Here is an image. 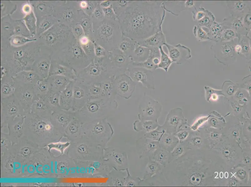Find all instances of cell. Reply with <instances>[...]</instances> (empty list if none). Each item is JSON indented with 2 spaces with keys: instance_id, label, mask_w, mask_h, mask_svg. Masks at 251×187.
Masks as SVG:
<instances>
[{
  "instance_id": "1",
  "label": "cell",
  "mask_w": 251,
  "mask_h": 187,
  "mask_svg": "<svg viewBox=\"0 0 251 187\" xmlns=\"http://www.w3.org/2000/svg\"><path fill=\"white\" fill-rule=\"evenodd\" d=\"M163 1H133L122 19L124 35L137 42L162 31L165 16Z\"/></svg>"
},
{
  "instance_id": "2",
  "label": "cell",
  "mask_w": 251,
  "mask_h": 187,
  "mask_svg": "<svg viewBox=\"0 0 251 187\" xmlns=\"http://www.w3.org/2000/svg\"><path fill=\"white\" fill-rule=\"evenodd\" d=\"M40 51L37 41L19 46L9 45L1 46V65L6 67L13 76L22 71L32 70Z\"/></svg>"
},
{
  "instance_id": "3",
  "label": "cell",
  "mask_w": 251,
  "mask_h": 187,
  "mask_svg": "<svg viewBox=\"0 0 251 187\" xmlns=\"http://www.w3.org/2000/svg\"><path fill=\"white\" fill-rule=\"evenodd\" d=\"M0 113L1 118L7 120L26 114L14 94L6 98H0Z\"/></svg>"
},
{
  "instance_id": "4",
  "label": "cell",
  "mask_w": 251,
  "mask_h": 187,
  "mask_svg": "<svg viewBox=\"0 0 251 187\" xmlns=\"http://www.w3.org/2000/svg\"><path fill=\"white\" fill-rule=\"evenodd\" d=\"M162 109V105L151 97L145 95L139 107L138 116L143 119L156 120L160 116Z\"/></svg>"
},
{
  "instance_id": "5",
  "label": "cell",
  "mask_w": 251,
  "mask_h": 187,
  "mask_svg": "<svg viewBox=\"0 0 251 187\" xmlns=\"http://www.w3.org/2000/svg\"><path fill=\"white\" fill-rule=\"evenodd\" d=\"M14 95L27 114L31 112L34 102L39 97L36 94L34 86L29 85H18Z\"/></svg>"
},
{
  "instance_id": "6",
  "label": "cell",
  "mask_w": 251,
  "mask_h": 187,
  "mask_svg": "<svg viewBox=\"0 0 251 187\" xmlns=\"http://www.w3.org/2000/svg\"><path fill=\"white\" fill-rule=\"evenodd\" d=\"M128 70L130 78L134 81L140 82L148 89H155L153 71L144 68L133 66L131 64Z\"/></svg>"
},
{
  "instance_id": "7",
  "label": "cell",
  "mask_w": 251,
  "mask_h": 187,
  "mask_svg": "<svg viewBox=\"0 0 251 187\" xmlns=\"http://www.w3.org/2000/svg\"><path fill=\"white\" fill-rule=\"evenodd\" d=\"M51 57L52 55L50 52L40 48L39 54L32 65V70L36 72L41 79L49 77Z\"/></svg>"
},
{
  "instance_id": "8",
  "label": "cell",
  "mask_w": 251,
  "mask_h": 187,
  "mask_svg": "<svg viewBox=\"0 0 251 187\" xmlns=\"http://www.w3.org/2000/svg\"><path fill=\"white\" fill-rule=\"evenodd\" d=\"M164 46L167 48L171 60L177 64H181L191 56L190 49L181 44L172 45L166 43Z\"/></svg>"
},
{
  "instance_id": "9",
  "label": "cell",
  "mask_w": 251,
  "mask_h": 187,
  "mask_svg": "<svg viewBox=\"0 0 251 187\" xmlns=\"http://www.w3.org/2000/svg\"><path fill=\"white\" fill-rule=\"evenodd\" d=\"M56 1H33L32 4L35 15L37 18L45 16L53 15Z\"/></svg>"
},
{
  "instance_id": "10",
  "label": "cell",
  "mask_w": 251,
  "mask_h": 187,
  "mask_svg": "<svg viewBox=\"0 0 251 187\" xmlns=\"http://www.w3.org/2000/svg\"><path fill=\"white\" fill-rule=\"evenodd\" d=\"M13 77L17 86L26 85L34 86L41 79L38 75L32 70L22 71Z\"/></svg>"
},
{
  "instance_id": "11",
  "label": "cell",
  "mask_w": 251,
  "mask_h": 187,
  "mask_svg": "<svg viewBox=\"0 0 251 187\" xmlns=\"http://www.w3.org/2000/svg\"><path fill=\"white\" fill-rule=\"evenodd\" d=\"M136 82L126 74L122 75L118 84V91L121 96L128 99L135 89Z\"/></svg>"
},
{
  "instance_id": "12",
  "label": "cell",
  "mask_w": 251,
  "mask_h": 187,
  "mask_svg": "<svg viewBox=\"0 0 251 187\" xmlns=\"http://www.w3.org/2000/svg\"><path fill=\"white\" fill-rule=\"evenodd\" d=\"M31 113L40 117L50 119L53 113L42 97H39L32 104Z\"/></svg>"
},
{
  "instance_id": "13",
  "label": "cell",
  "mask_w": 251,
  "mask_h": 187,
  "mask_svg": "<svg viewBox=\"0 0 251 187\" xmlns=\"http://www.w3.org/2000/svg\"><path fill=\"white\" fill-rule=\"evenodd\" d=\"M17 87L12 76H6L0 78V98L13 95Z\"/></svg>"
},
{
  "instance_id": "14",
  "label": "cell",
  "mask_w": 251,
  "mask_h": 187,
  "mask_svg": "<svg viewBox=\"0 0 251 187\" xmlns=\"http://www.w3.org/2000/svg\"><path fill=\"white\" fill-rule=\"evenodd\" d=\"M165 36L162 31H160L149 38L138 42L141 46L146 47L149 49L158 48L166 43Z\"/></svg>"
},
{
  "instance_id": "15",
  "label": "cell",
  "mask_w": 251,
  "mask_h": 187,
  "mask_svg": "<svg viewBox=\"0 0 251 187\" xmlns=\"http://www.w3.org/2000/svg\"><path fill=\"white\" fill-rule=\"evenodd\" d=\"M36 34L37 37L47 31L58 22V19L53 15L45 16L37 18Z\"/></svg>"
},
{
  "instance_id": "16",
  "label": "cell",
  "mask_w": 251,
  "mask_h": 187,
  "mask_svg": "<svg viewBox=\"0 0 251 187\" xmlns=\"http://www.w3.org/2000/svg\"><path fill=\"white\" fill-rule=\"evenodd\" d=\"M13 19L9 15L1 19V41H7L14 34Z\"/></svg>"
},
{
  "instance_id": "17",
  "label": "cell",
  "mask_w": 251,
  "mask_h": 187,
  "mask_svg": "<svg viewBox=\"0 0 251 187\" xmlns=\"http://www.w3.org/2000/svg\"><path fill=\"white\" fill-rule=\"evenodd\" d=\"M50 90L60 93L69 84V79L67 77L58 75L49 76Z\"/></svg>"
},
{
  "instance_id": "18",
  "label": "cell",
  "mask_w": 251,
  "mask_h": 187,
  "mask_svg": "<svg viewBox=\"0 0 251 187\" xmlns=\"http://www.w3.org/2000/svg\"><path fill=\"white\" fill-rule=\"evenodd\" d=\"M150 50V55L145 61L142 62H132L131 65L134 66L144 68L152 71L155 70L158 68V66L155 64L153 60L156 56L160 55L159 48L151 49Z\"/></svg>"
},
{
  "instance_id": "19",
  "label": "cell",
  "mask_w": 251,
  "mask_h": 187,
  "mask_svg": "<svg viewBox=\"0 0 251 187\" xmlns=\"http://www.w3.org/2000/svg\"><path fill=\"white\" fill-rule=\"evenodd\" d=\"M150 53L149 49L138 44L130 57L133 62H142L148 58Z\"/></svg>"
},
{
  "instance_id": "20",
  "label": "cell",
  "mask_w": 251,
  "mask_h": 187,
  "mask_svg": "<svg viewBox=\"0 0 251 187\" xmlns=\"http://www.w3.org/2000/svg\"><path fill=\"white\" fill-rule=\"evenodd\" d=\"M60 93L50 90L44 96L42 97L53 113L61 109L59 103Z\"/></svg>"
},
{
  "instance_id": "21",
  "label": "cell",
  "mask_w": 251,
  "mask_h": 187,
  "mask_svg": "<svg viewBox=\"0 0 251 187\" xmlns=\"http://www.w3.org/2000/svg\"><path fill=\"white\" fill-rule=\"evenodd\" d=\"M71 95V84H69L60 93L59 103L61 109L68 110L70 107Z\"/></svg>"
},
{
  "instance_id": "22",
  "label": "cell",
  "mask_w": 251,
  "mask_h": 187,
  "mask_svg": "<svg viewBox=\"0 0 251 187\" xmlns=\"http://www.w3.org/2000/svg\"><path fill=\"white\" fill-rule=\"evenodd\" d=\"M58 75L69 77V70L62 65L57 61L51 60L49 76Z\"/></svg>"
},
{
  "instance_id": "23",
  "label": "cell",
  "mask_w": 251,
  "mask_h": 187,
  "mask_svg": "<svg viewBox=\"0 0 251 187\" xmlns=\"http://www.w3.org/2000/svg\"><path fill=\"white\" fill-rule=\"evenodd\" d=\"M34 88L36 94L38 97L44 96L50 90L48 77L40 79L34 86Z\"/></svg>"
},
{
  "instance_id": "24",
  "label": "cell",
  "mask_w": 251,
  "mask_h": 187,
  "mask_svg": "<svg viewBox=\"0 0 251 187\" xmlns=\"http://www.w3.org/2000/svg\"><path fill=\"white\" fill-rule=\"evenodd\" d=\"M13 25L14 35L27 37H31L30 31L22 20L13 19Z\"/></svg>"
},
{
  "instance_id": "25",
  "label": "cell",
  "mask_w": 251,
  "mask_h": 187,
  "mask_svg": "<svg viewBox=\"0 0 251 187\" xmlns=\"http://www.w3.org/2000/svg\"><path fill=\"white\" fill-rule=\"evenodd\" d=\"M138 44V42L127 37L123 40L120 48L126 55L130 57Z\"/></svg>"
},
{
  "instance_id": "26",
  "label": "cell",
  "mask_w": 251,
  "mask_h": 187,
  "mask_svg": "<svg viewBox=\"0 0 251 187\" xmlns=\"http://www.w3.org/2000/svg\"><path fill=\"white\" fill-rule=\"evenodd\" d=\"M159 48L160 53V59L158 65V68L161 69L165 72H167L169 68L173 62L169 55L163 50V46H160Z\"/></svg>"
},
{
  "instance_id": "27",
  "label": "cell",
  "mask_w": 251,
  "mask_h": 187,
  "mask_svg": "<svg viewBox=\"0 0 251 187\" xmlns=\"http://www.w3.org/2000/svg\"><path fill=\"white\" fill-rule=\"evenodd\" d=\"M35 16L34 13L32 11L22 19L27 27L31 36H34L36 32V23Z\"/></svg>"
},
{
  "instance_id": "28",
  "label": "cell",
  "mask_w": 251,
  "mask_h": 187,
  "mask_svg": "<svg viewBox=\"0 0 251 187\" xmlns=\"http://www.w3.org/2000/svg\"><path fill=\"white\" fill-rule=\"evenodd\" d=\"M36 39H28L22 36L13 35L7 41L10 44H8L14 46H19L23 45L30 41H35Z\"/></svg>"
},
{
  "instance_id": "29",
  "label": "cell",
  "mask_w": 251,
  "mask_h": 187,
  "mask_svg": "<svg viewBox=\"0 0 251 187\" xmlns=\"http://www.w3.org/2000/svg\"><path fill=\"white\" fill-rule=\"evenodd\" d=\"M69 144L70 143L69 142L65 143H58L56 144L52 143L48 145V146L49 148V151L52 148H55L60 150L62 153L64 150L69 145Z\"/></svg>"
},
{
  "instance_id": "30",
  "label": "cell",
  "mask_w": 251,
  "mask_h": 187,
  "mask_svg": "<svg viewBox=\"0 0 251 187\" xmlns=\"http://www.w3.org/2000/svg\"><path fill=\"white\" fill-rule=\"evenodd\" d=\"M141 124L142 126L148 131L152 129L156 126V122L153 121H145Z\"/></svg>"
},
{
  "instance_id": "31",
  "label": "cell",
  "mask_w": 251,
  "mask_h": 187,
  "mask_svg": "<svg viewBox=\"0 0 251 187\" xmlns=\"http://www.w3.org/2000/svg\"><path fill=\"white\" fill-rule=\"evenodd\" d=\"M234 35V31L231 30H228L226 31L224 34L225 38L229 39L233 37Z\"/></svg>"
},
{
  "instance_id": "32",
  "label": "cell",
  "mask_w": 251,
  "mask_h": 187,
  "mask_svg": "<svg viewBox=\"0 0 251 187\" xmlns=\"http://www.w3.org/2000/svg\"><path fill=\"white\" fill-rule=\"evenodd\" d=\"M156 146V144L153 142H150L147 146L148 148L150 150L155 149Z\"/></svg>"
},
{
  "instance_id": "33",
  "label": "cell",
  "mask_w": 251,
  "mask_h": 187,
  "mask_svg": "<svg viewBox=\"0 0 251 187\" xmlns=\"http://www.w3.org/2000/svg\"><path fill=\"white\" fill-rule=\"evenodd\" d=\"M224 52L226 53H229L231 51V48L230 46H225L223 48Z\"/></svg>"
},
{
  "instance_id": "34",
  "label": "cell",
  "mask_w": 251,
  "mask_h": 187,
  "mask_svg": "<svg viewBox=\"0 0 251 187\" xmlns=\"http://www.w3.org/2000/svg\"><path fill=\"white\" fill-rule=\"evenodd\" d=\"M172 141V138L169 137H166L164 140V142L165 143L169 145L171 143Z\"/></svg>"
},
{
  "instance_id": "35",
  "label": "cell",
  "mask_w": 251,
  "mask_h": 187,
  "mask_svg": "<svg viewBox=\"0 0 251 187\" xmlns=\"http://www.w3.org/2000/svg\"><path fill=\"white\" fill-rule=\"evenodd\" d=\"M165 157V155L163 153H160L158 155V159L159 161L163 160Z\"/></svg>"
},
{
  "instance_id": "36",
  "label": "cell",
  "mask_w": 251,
  "mask_h": 187,
  "mask_svg": "<svg viewBox=\"0 0 251 187\" xmlns=\"http://www.w3.org/2000/svg\"><path fill=\"white\" fill-rule=\"evenodd\" d=\"M181 151L182 150L180 147L178 148L175 151L174 154L175 156L178 155L179 154H180L181 153Z\"/></svg>"
},
{
  "instance_id": "37",
  "label": "cell",
  "mask_w": 251,
  "mask_h": 187,
  "mask_svg": "<svg viewBox=\"0 0 251 187\" xmlns=\"http://www.w3.org/2000/svg\"><path fill=\"white\" fill-rule=\"evenodd\" d=\"M149 168L150 170L152 171H153L155 170L156 169V166L155 165L153 164L150 165L149 166Z\"/></svg>"
},
{
  "instance_id": "38",
  "label": "cell",
  "mask_w": 251,
  "mask_h": 187,
  "mask_svg": "<svg viewBox=\"0 0 251 187\" xmlns=\"http://www.w3.org/2000/svg\"><path fill=\"white\" fill-rule=\"evenodd\" d=\"M235 49L236 51L239 52L241 51L242 48L240 45H238L236 46Z\"/></svg>"
},
{
  "instance_id": "39",
  "label": "cell",
  "mask_w": 251,
  "mask_h": 187,
  "mask_svg": "<svg viewBox=\"0 0 251 187\" xmlns=\"http://www.w3.org/2000/svg\"><path fill=\"white\" fill-rule=\"evenodd\" d=\"M237 7L239 9H241L243 7V4L241 2H239L237 4Z\"/></svg>"
},
{
  "instance_id": "40",
  "label": "cell",
  "mask_w": 251,
  "mask_h": 187,
  "mask_svg": "<svg viewBox=\"0 0 251 187\" xmlns=\"http://www.w3.org/2000/svg\"><path fill=\"white\" fill-rule=\"evenodd\" d=\"M159 133H160L159 132H157V131H155L153 133H151V134L153 137H156L158 136L159 134Z\"/></svg>"
},
{
  "instance_id": "41",
  "label": "cell",
  "mask_w": 251,
  "mask_h": 187,
  "mask_svg": "<svg viewBox=\"0 0 251 187\" xmlns=\"http://www.w3.org/2000/svg\"><path fill=\"white\" fill-rule=\"evenodd\" d=\"M100 13L99 11H97L96 13V16L97 17H99L101 16Z\"/></svg>"
},
{
  "instance_id": "42",
  "label": "cell",
  "mask_w": 251,
  "mask_h": 187,
  "mask_svg": "<svg viewBox=\"0 0 251 187\" xmlns=\"http://www.w3.org/2000/svg\"><path fill=\"white\" fill-rule=\"evenodd\" d=\"M223 176H224L223 173L222 172H220L219 174L220 177L221 178H222L223 177Z\"/></svg>"
},
{
  "instance_id": "43",
  "label": "cell",
  "mask_w": 251,
  "mask_h": 187,
  "mask_svg": "<svg viewBox=\"0 0 251 187\" xmlns=\"http://www.w3.org/2000/svg\"><path fill=\"white\" fill-rule=\"evenodd\" d=\"M228 175H229L228 173L227 172H225L224 174L225 177L226 178H227L228 177Z\"/></svg>"
}]
</instances>
